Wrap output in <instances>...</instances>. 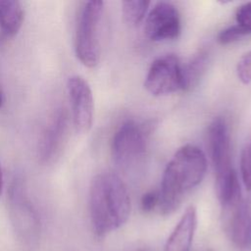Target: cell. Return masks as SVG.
I'll return each mask as SVG.
<instances>
[{
    "label": "cell",
    "instance_id": "8992f818",
    "mask_svg": "<svg viewBox=\"0 0 251 251\" xmlns=\"http://www.w3.org/2000/svg\"><path fill=\"white\" fill-rule=\"evenodd\" d=\"M147 131L135 121L124 122L116 130L111 142V154L115 164L123 170L136 167L146 155Z\"/></svg>",
    "mask_w": 251,
    "mask_h": 251
},
{
    "label": "cell",
    "instance_id": "277c9868",
    "mask_svg": "<svg viewBox=\"0 0 251 251\" xmlns=\"http://www.w3.org/2000/svg\"><path fill=\"white\" fill-rule=\"evenodd\" d=\"M104 2L85 1L79 8L75 30V53L77 60L87 68L98 65L101 55L100 29Z\"/></svg>",
    "mask_w": 251,
    "mask_h": 251
},
{
    "label": "cell",
    "instance_id": "30bf717a",
    "mask_svg": "<svg viewBox=\"0 0 251 251\" xmlns=\"http://www.w3.org/2000/svg\"><path fill=\"white\" fill-rule=\"evenodd\" d=\"M223 223L230 240L238 247H245L251 237V203L239 194L222 206Z\"/></svg>",
    "mask_w": 251,
    "mask_h": 251
},
{
    "label": "cell",
    "instance_id": "d6986e66",
    "mask_svg": "<svg viewBox=\"0 0 251 251\" xmlns=\"http://www.w3.org/2000/svg\"><path fill=\"white\" fill-rule=\"evenodd\" d=\"M235 20L237 25H239L248 35L251 34V2H247L237 8Z\"/></svg>",
    "mask_w": 251,
    "mask_h": 251
},
{
    "label": "cell",
    "instance_id": "5b68a950",
    "mask_svg": "<svg viewBox=\"0 0 251 251\" xmlns=\"http://www.w3.org/2000/svg\"><path fill=\"white\" fill-rule=\"evenodd\" d=\"M7 204L12 226L19 238L25 243H33L38 238L40 221L20 176H14L10 182Z\"/></svg>",
    "mask_w": 251,
    "mask_h": 251
},
{
    "label": "cell",
    "instance_id": "5bb4252c",
    "mask_svg": "<svg viewBox=\"0 0 251 251\" xmlns=\"http://www.w3.org/2000/svg\"><path fill=\"white\" fill-rule=\"evenodd\" d=\"M210 62V54L206 49L196 52L185 64H181L183 91L196 87L205 75Z\"/></svg>",
    "mask_w": 251,
    "mask_h": 251
},
{
    "label": "cell",
    "instance_id": "7c38bea8",
    "mask_svg": "<svg viewBox=\"0 0 251 251\" xmlns=\"http://www.w3.org/2000/svg\"><path fill=\"white\" fill-rule=\"evenodd\" d=\"M197 226V211L189 206L169 236L164 251H190Z\"/></svg>",
    "mask_w": 251,
    "mask_h": 251
},
{
    "label": "cell",
    "instance_id": "4fadbf2b",
    "mask_svg": "<svg viewBox=\"0 0 251 251\" xmlns=\"http://www.w3.org/2000/svg\"><path fill=\"white\" fill-rule=\"evenodd\" d=\"M25 20V10L18 0H0V30L7 37L20 31Z\"/></svg>",
    "mask_w": 251,
    "mask_h": 251
},
{
    "label": "cell",
    "instance_id": "603a6c76",
    "mask_svg": "<svg viewBox=\"0 0 251 251\" xmlns=\"http://www.w3.org/2000/svg\"><path fill=\"white\" fill-rule=\"evenodd\" d=\"M205 251H212L211 249H208V250H205Z\"/></svg>",
    "mask_w": 251,
    "mask_h": 251
},
{
    "label": "cell",
    "instance_id": "7402d4cb",
    "mask_svg": "<svg viewBox=\"0 0 251 251\" xmlns=\"http://www.w3.org/2000/svg\"><path fill=\"white\" fill-rule=\"evenodd\" d=\"M3 104H4V92L0 83V108L3 106Z\"/></svg>",
    "mask_w": 251,
    "mask_h": 251
},
{
    "label": "cell",
    "instance_id": "ffe728a7",
    "mask_svg": "<svg viewBox=\"0 0 251 251\" xmlns=\"http://www.w3.org/2000/svg\"><path fill=\"white\" fill-rule=\"evenodd\" d=\"M140 207L145 213L152 212L159 207V191L150 190L144 193L140 199Z\"/></svg>",
    "mask_w": 251,
    "mask_h": 251
},
{
    "label": "cell",
    "instance_id": "2e32d148",
    "mask_svg": "<svg viewBox=\"0 0 251 251\" xmlns=\"http://www.w3.org/2000/svg\"><path fill=\"white\" fill-rule=\"evenodd\" d=\"M240 173L245 188L248 191H251V139L241 152Z\"/></svg>",
    "mask_w": 251,
    "mask_h": 251
},
{
    "label": "cell",
    "instance_id": "9a60e30c",
    "mask_svg": "<svg viewBox=\"0 0 251 251\" xmlns=\"http://www.w3.org/2000/svg\"><path fill=\"white\" fill-rule=\"evenodd\" d=\"M149 5L150 2L142 0L123 1L122 14L125 22L131 26L138 25L145 18Z\"/></svg>",
    "mask_w": 251,
    "mask_h": 251
},
{
    "label": "cell",
    "instance_id": "52a82bcc",
    "mask_svg": "<svg viewBox=\"0 0 251 251\" xmlns=\"http://www.w3.org/2000/svg\"><path fill=\"white\" fill-rule=\"evenodd\" d=\"M144 87L153 96L183 90L181 64L178 58L168 54L154 60L147 72Z\"/></svg>",
    "mask_w": 251,
    "mask_h": 251
},
{
    "label": "cell",
    "instance_id": "ac0fdd59",
    "mask_svg": "<svg viewBox=\"0 0 251 251\" xmlns=\"http://www.w3.org/2000/svg\"><path fill=\"white\" fill-rule=\"evenodd\" d=\"M236 74L243 84L251 83V51L243 54L237 62Z\"/></svg>",
    "mask_w": 251,
    "mask_h": 251
},
{
    "label": "cell",
    "instance_id": "3957f363",
    "mask_svg": "<svg viewBox=\"0 0 251 251\" xmlns=\"http://www.w3.org/2000/svg\"><path fill=\"white\" fill-rule=\"evenodd\" d=\"M207 148L215 173L216 193L221 206H224L239 195L241 190L231 163L228 125L223 117H216L210 123Z\"/></svg>",
    "mask_w": 251,
    "mask_h": 251
},
{
    "label": "cell",
    "instance_id": "7a4b0ae2",
    "mask_svg": "<svg viewBox=\"0 0 251 251\" xmlns=\"http://www.w3.org/2000/svg\"><path fill=\"white\" fill-rule=\"evenodd\" d=\"M130 197L122 178L113 172L97 174L89 186V212L94 231L103 236L121 227L130 214Z\"/></svg>",
    "mask_w": 251,
    "mask_h": 251
},
{
    "label": "cell",
    "instance_id": "9c48e42d",
    "mask_svg": "<svg viewBox=\"0 0 251 251\" xmlns=\"http://www.w3.org/2000/svg\"><path fill=\"white\" fill-rule=\"evenodd\" d=\"M144 31L153 41L172 40L178 37L181 31L178 10L170 2H157L146 17Z\"/></svg>",
    "mask_w": 251,
    "mask_h": 251
},
{
    "label": "cell",
    "instance_id": "44dd1931",
    "mask_svg": "<svg viewBox=\"0 0 251 251\" xmlns=\"http://www.w3.org/2000/svg\"><path fill=\"white\" fill-rule=\"evenodd\" d=\"M2 189H3V171H2V166L0 163V196L2 194Z\"/></svg>",
    "mask_w": 251,
    "mask_h": 251
},
{
    "label": "cell",
    "instance_id": "e0dca14e",
    "mask_svg": "<svg viewBox=\"0 0 251 251\" xmlns=\"http://www.w3.org/2000/svg\"><path fill=\"white\" fill-rule=\"evenodd\" d=\"M246 35L248 34L239 25H233L220 31L217 36V40L221 45H227L240 40Z\"/></svg>",
    "mask_w": 251,
    "mask_h": 251
},
{
    "label": "cell",
    "instance_id": "8fae6325",
    "mask_svg": "<svg viewBox=\"0 0 251 251\" xmlns=\"http://www.w3.org/2000/svg\"><path fill=\"white\" fill-rule=\"evenodd\" d=\"M69 127V114L65 107L57 108L43 128L38 144L37 159L42 165L54 161L61 151Z\"/></svg>",
    "mask_w": 251,
    "mask_h": 251
},
{
    "label": "cell",
    "instance_id": "6da1fadb",
    "mask_svg": "<svg viewBox=\"0 0 251 251\" xmlns=\"http://www.w3.org/2000/svg\"><path fill=\"white\" fill-rule=\"evenodd\" d=\"M207 158L194 145L180 147L168 163L159 190V210L163 215L174 213L184 196L205 177Z\"/></svg>",
    "mask_w": 251,
    "mask_h": 251
},
{
    "label": "cell",
    "instance_id": "ba28073f",
    "mask_svg": "<svg viewBox=\"0 0 251 251\" xmlns=\"http://www.w3.org/2000/svg\"><path fill=\"white\" fill-rule=\"evenodd\" d=\"M67 90L71 103L73 125L77 133L90 130L94 120V99L89 83L75 75L67 80Z\"/></svg>",
    "mask_w": 251,
    "mask_h": 251
}]
</instances>
